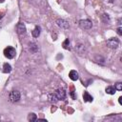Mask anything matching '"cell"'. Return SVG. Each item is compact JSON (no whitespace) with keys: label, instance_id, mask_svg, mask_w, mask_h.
I'll list each match as a JSON object with an SVG mask.
<instances>
[{"label":"cell","instance_id":"22","mask_svg":"<svg viewBox=\"0 0 122 122\" xmlns=\"http://www.w3.org/2000/svg\"><path fill=\"white\" fill-rule=\"evenodd\" d=\"M0 118H1V117H0Z\"/></svg>","mask_w":122,"mask_h":122},{"label":"cell","instance_id":"11","mask_svg":"<svg viewBox=\"0 0 122 122\" xmlns=\"http://www.w3.org/2000/svg\"><path fill=\"white\" fill-rule=\"evenodd\" d=\"M40 30H41V28L38 27V26H36V27L34 28V30H32V32H31L32 36H33V37H38L39 34H40Z\"/></svg>","mask_w":122,"mask_h":122},{"label":"cell","instance_id":"2","mask_svg":"<svg viewBox=\"0 0 122 122\" xmlns=\"http://www.w3.org/2000/svg\"><path fill=\"white\" fill-rule=\"evenodd\" d=\"M21 97V94L18 91H12L10 92V95H9V98H10V101L12 102V103H15L17 102Z\"/></svg>","mask_w":122,"mask_h":122},{"label":"cell","instance_id":"14","mask_svg":"<svg viewBox=\"0 0 122 122\" xmlns=\"http://www.w3.org/2000/svg\"><path fill=\"white\" fill-rule=\"evenodd\" d=\"M106 92L109 93V94H114L115 89H114L113 87H112V86H109V87L106 88Z\"/></svg>","mask_w":122,"mask_h":122},{"label":"cell","instance_id":"6","mask_svg":"<svg viewBox=\"0 0 122 122\" xmlns=\"http://www.w3.org/2000/svg\"><path fill=\"white\" fill-rule=\"evenodd\" d=\"M17 32L20 36H24L26 34V27L24 23H19L17 25Z\"/></svg>","mask_w":122,"mask_h":122},{"label":"cell","instance_id":"21","mask_svg":"<svg viewBox=\"0 0 122 122\" xmlns=\"http://www.w3.org/2000/svg\"><path fill=\"white\" fill-rule=\"evenodd\" d=\"M2 2H4V0H0V3H2Z\"/></svg>","mask_w":122,"mask_h":122},{"label":"cell","instance_id":"10","mask_svg":"<svg viewBox=\"0 0 122 122\" xmlns=\"http://www.w3.org/2000/svg\"><path fill=\"white\" fill-rule=\"evenodd\" d=\"M83 99H84V101H86V102H92V101L93 100L92 96L90 95V93H89L88 92H84V93H83Z\"/></svg>","mask_w":122,"mask_h":122},{"label":"cell","instance_id":"1","mask_svg":"<svg viewBox=\"0 0 122 122\" xmlns=\"http://www.w3.org/2000/svg\"><path fill=\"white\" fill-rule=\"evenodd\" d=\"M15 53H16L15 49L12 48V47H7V48L4 50V55H5L7 58H9V59L13 58V57L15 56Z\"/></svg>","mask_w":122,"mask_h":122},{"label":"cell","instance_id":"18","mask_svg":"<svg viewBox=\"0 0 122 122\" xmlns=\"http://www.w3.org/2000/svg\"><path fill=\"white\" fill-rule=\"evenodd\" d=\"M114 89L117 90V91H121V90H122V84H121V83H116Z\"/></svg>","mask_w":122,"mask_h":122},{"label":"cell","instance_id":"9","mask_svg":"<svg viewBox=\"0 0 122 122\" xmlns=\"http://www.w3.org/2000/svg\"><path fill=\"white\" fill-rule=\"evenodd\" d=\"M75 50H76V51H77L78 53L82 54V53L85 52L86 48H85V46H84L83 44H77V45L75 46Z\"/></svg>","mask_w":122,"mask_h":122},{"label":"cell","instance_id":"20","mask_svg":"<svg viewBox=\"0 0 122 122\" xmlns=\"http://www.w3.org/2000/svg\"><path fill=\"white\" fill-rule=\"evenodd\" d=\"M118 101H119V104H122V96H120L118 98Z\"/></svg>","mask_w":122,"mask_h":122},{"label":"cell","instance_id":"15","mask_svg":"<svg viewBox=\"0 0 122 122\" xmlns=\"http://www.w3.org/2000/svg\"><path fill=\"white\" fill-rule=\"evenodd\" d=\"M49 100H50L51 102H53V103H55L56 101H58V99H57V97H56L55 93H51V94H49Z\"/></svg>","mask_w":122,"mask_h":122},{"label":"cell","instance_id":"3","mask_svg":"<svg viewBox=\"0 0 122 122\" xmlns=\"http://www.w3.org/2000/svg\"><path fill=\"white\" fill-rule=\"evenodd\" d=\"M79 26H80L81 29L90 30L92 28V23L89 19H84V20H80L79 21Z\"/></svg>","mask_w":122,"mask_h":122},{"label":"cell","instance_id":"12","mask_svg":"<svg viewBox=\"0 0 122 122\" xmlns=\"http://www.w3.org/2000/svg\"><path fill=\"white\" fill-rule=\"evenodd\" d=\"M10 71H11V66L8 63H5L4 66H3V72L9 73V72H10Z\"/></svg>","mask_w":122,"mask_h":122},{"label":"cell","instance_id":"17","mask_svg":"<svg viewBox=\"0 0 122 122\" xmlns=\"http://www.w3.org/2000/svg\"><path fill=\"white\" fill-rule=\"evenodd\" d=\"M69 44H70V40H69V38H67L64 42H63V48L64 49H66V50H70V47H69Z\"/></svg>","mask_w":122,"mask_h":122},{"label":"cell","instance_id":"19","mask_svg":"<svg viewBox=\"0 0 122 122\" xmlns=\"http://www.w3.org/2000/svg\"><path fill=\"white\" fill-rule=\"evenodd\" d=\"M117 33H118L119 35H122V28H121V27H119V28L117 29Z\"/></svg>","mask_w":122,"mask_h":122},{"label":"cell","instance_id":"5","mask_svg":"<svg viewBox=\"0 0 122 122\" xmlns=\"http://www.w3.org/2000/svg\"><path fill=\"white\" fill-rule=\"evenodd\" d=\"M54 93L58 100H63L66 97V92L64 89H58V90H56V92Z\"/></svg>","mask_w":122,"mask_h":122},{"label":"cell","instance_id":"16","mask_svg":"<svg viewBox=\"0 0 122 122\" xmlns=\"http://www.w3.org/2000/svg\"><path fill=\"white\" fill-rule=\"evenodd\" d=\"M30 51H31V52H36V51H37V46L34 44V43H30Z\"/></svg>","mask_w":122,"mask_h":122},{"label":"cell","instance_id":"8","mask_svg":"<svg viewBox=\"0 0 122 122\" xmlns=\"http://www.w3.org/2000/svg\"><path fill=\"white\" fill-rule=\"evenodd\" d=\"M69 77H70L72 81H76V80L78 79V72H77L76 71L72 70V71H70V73H69Z\"/></svg>","mask_w":122,"mask_h":122},{"label":"cell","instance_id":"4","mask_svg":"<svg viewBox=\"0 0 122 122\" xmlns=\"http://www.w3.org/2000/svg\"><path fill=\"white\" fill-rule=\"evenodd\" d=\"M107 46L111 49H116L119 46V41L116 38H111L107 41Z\"/></svg>","mask_w":122,"mask_h":122},{"label":"cell","instance_id":"7","mask_svg":"<svg viewBox=\"0 0 122 122\" xmlns=\"http://www.w3.org/2000/svg\"><path fill=\"white\" fill-rule=\"evenodd\" d=\"M56 24L57 26H59L61 29H68L69 28V23L63 19H58L56 20Z\"/></svg>","mask_w":122,"mask_h":122},{"label":"cell","instance_id":"13","mask_svg":"<svg viewBox=\"0 0 122 122\" xmlns=\"http://www.w3.org/2000/svg\"><path fill=\"white\" fill-rule=\"evenodd\" d=\"M28 120H29V121H30V122L36 121V120H37V116H36V114H35V113H33V112L29 113V115H28Z\"/></svg>","mask_w":122,"mask_h":122}]
</instances>
